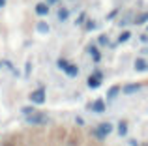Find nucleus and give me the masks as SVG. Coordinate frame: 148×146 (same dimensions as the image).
Segmentation results:
<instances>
[{
	"instance_id": "f257e3e1",
	"label": "nucleus",
	"mask_w": 148,
	"mask_h": 146,
	"mask_svg": "<svg viewBox=\"0 0 148 146\" xmlns=\"http://www.w3.org/2000/svg\"><path fill=\"white\" fill-rule=\"evenodd\" d=\"M112 129H114V128H112L111 122H101V124H98V128L92 129V137L98 139V141H105L112 133Z\"/></svg>"
},
{
	"instance_id": "f03ea898",
	"label": "nucleus",
	"mask_w": 148,
	"mask_h": 146,
	"mask_svg": "<svg viewBox=\"0 0 148 146\" xmlns=\"http://www.w3.org/2000/svg\"><path fill=\"white\" fill-rule=\"evenodd\" d=\"M49 122V116L47 114H43V113H34V114H30V116H26V124H30V126H45Z\"/></svg>"
},
{
	"instance_id": "7ed1b4c3",
	"label": "nucleus",
	"mask_w": 148,
	"mask_h": 146,
	"mask_svg": "<svg viewBox=\"0 0 148 146\" xmlns=\"http://www.w3.org/2000/svg\"><path fill=\"white\" fill-rule=\"evenodd\" d=\"M28 99H30V103H32V105H43L45 99H47V96H45V88H38V90L30 92Z\"/></svg>"
},
{
	"instance_id": "20e7f679",
	"label": "nucleus",
	"mask_w": 148,
	"mask_h": 146,
	"mask_svg": "<svg viewBox=\"0 0 148 146\" xmlns=\"http://www.w3.org/2000/svg\"><path fill=\"white\" fill-rule=\"evenodd\" d=\"M101 83H103V73H101V71H94L90 77H88V81H86L88 88H92V90L99 88V86H101Z\"/></svg>"
},
{
	"instance_id": "39448f33",
	"label": "nucleus",
	"mask_w": 148,
	"mask_h": 146,
	"mask_svg": "<svg viewBox=\"0 0 148 146\" xmlns=\"http://www.w3.org/2000/svg\"><path fill=\"white\" fill-rule=\"evenodd\" d=\"M88 109H90L92 113L101 114V113H105V109H107V103H105L103 99H96V101H92L90 105H88Z\"/></svg>"
},
{
	"instance_id": "423d86ee",
	"label": "nucleus",
	"mask_w": 148,
	"mask_h": 146,
	"mask_svg": "<svg viewBox=\"0 0 148 146\" xmlns=\"http://www.w3.org/2000/svg\"><path fill=\"white\" fill-rule=\"evenodd\" d=\"M141 88H143L141 83H130V84H126V86H122V92L126 96H133V94H137Z\"/></svg>"
},
{
	"instance_id": "0eeeda50",
	"label": "nucleus",
	"mask_w": 148,
	"mask_h": 146,
	"mask_svg": "<svg viewBox=\"0 0 148 146\" xmlns=\"http://www.w3.org/2000/svg\"><path fill=\"white\" fill-rule=\"evenodd\" d=\"M135 71H139V73H143V71H148V60L145 58H137L135 60Z\"/></svg>"
},
{
	"instance_id": "6e6552de",
	"label": "nucleus",
	"mask_w": 148,
	"mask_h": 146,
	"mask_svg": "<svg viewBox=\"0 0 148 146\" xmlns=\"http://www.w3.org/2000/svg\"><path fill=\"white\" fill-rule=\"evenodd\" d=\"M120 92H122V86H118V84L111 86V88H109V92H107V101H112V99H114Z\"/></svg>"
},
{
	"instance_id": "1a4fd4ad",
	"label": "nucleus",
	"mask_w": 148,
	"mask_h": 146,
	"mask_svg": "<svg viewBox=\"0 0 148 146\" xmlns=\"http://www.w3.org/2000/svg\"><path fill=\"white\" fill-rule=\"evenodd\" d=\"M88 55L92 56V60H94L96 64L101 62V53L98 51V47H96V45H90V47H88Z\"/></svg>"
},
{
	"instance_id": "9d476101",
	"label": "nucleus",
	"mask_w": 148,
	"mask_h": 146,
	"mask_svg": "<svg viewBox=\"0 0 148 146\" xmlns=\"http://www.w3.org/2000/svg\"><path fill=\"white\" fill-rule=\"evenodd\" d=\"M36 13L40 15V17H45V15L49 13V6L45 2H40V4H36Z\"/></svg>"
},
{
	"instance_id": "9b49d317",
	"label": "nucleus",
	"mask_w": 148,
	"mask_h": 146,
	"mask_svg": "<svg viewBox=\"0 0 148 146\" xmlns=\"http://www.w3.org/2000/svg\"><path fill=\"white\" fill-rule=\"evenodd\" d=\"M127 129H130V128H127V122H126V120H120V122H118V128H116L118 135H120V137H126V135H127Z\"/></svg>"
},
{
	"instance_id": "f8f14e48",
	"label": "nucleus",
	"mask_w": 148,
	"mask_h": 146,
	"mask_svg": "<svg viewBox=\"0 0 148 146\" xmlns=\"http://www.w3.org/2000/svg\"><path fill=\"white\" fill-rule=\"evenodd\" d=\"M64 73H66L68 77H71V79H73V77H77V75H79V68H77L75 64H69V66L64 70Z\"/></svg>"
},
{
	"instance_id": "ddd939ff",
	"label": "nucleus",
	"mask_w": 148,
	"mask_h": 146,
	"mask_svg": "<svg viewBox=\"0 0 148 146\" xmlns=\"http://www.w3.org/2000/svg\"><path fill=\"white\" fill-rule=\"evenodd\" d=\"M56 17H58V21H60V23L68 21V17H69V10H68V8H60V10H58V13H56Z\"/></svg>"
},
{
	"instance_id": "4468645a",
	"label": "nucleus",
	"mask_w": 148,
	"mask_h": 146,
	"mask_svg": "<svg viewBox=\"0 0 148 146\" xmlns=\"http://www.w3.org/2000/svg\"><path fill=\"white\" fill-rule=\"evenodd\" d=\"M36 28H38V32H40V34H49L51 26L47 25V23H43V21H41V23H38V26H36Z\"/></svg>"
},
{
	"instance_id": "2eb2a0df",
	"label": "nucleus",
	"mask_w": 148,
	"mask_h": 146,
	"mask_svg": "<svg viewBox=\"0 0 148 146\" xmlns=\"http://www.w3.org/2000/svg\"><path fill=\"white\" fill-rule=\"evenodd\" d=\"M130 38H131V32H130V30H124V32L118 36V43H126Z\"/></svg>"
},
{
	"instance_id": "dca6fc26",
	"label": "nucleus",
	"mask_w": 148,
	"mask_h": 146,
	"mask_svg": "<svg viewBox=\"0 0 148 146\" xmlns=\"http://www.w3.org/2000/svg\"><path fill=\"white\" fill-rule=\"evenodd\" d=\"M56 66H58V70H62V71H64L66 68L69 66V62H68V60H64V58H58V60H56Z\"/></svg>"
},
{
	"instance_id": "f3484780",
	"label": "nucleus",
	"mask_w": 148,
	"mask_h": 146,
	"mask_svg": "<svg viewBox=\"0 0 148 146\" xmlns=\"http://www.w3.org/2000/svg\"><path fill=\"white\" fill-rule=\"evenodd\" d=\"M21 113L25 114V116H30V114H34V113H36V109H34L32 105H28V107H23V109H21Z\"/></svg>"
},
{
	"instance_id": "a211bd4d",
	"label": "nucleus",
	"mask_w": 148,
	"mask_h": 146,
	"mask_svg": "<svg viewBox=\"0 0 148 146\" xmlns=\"http://www.w3.org/2000/svg\"><path fill=\"white\" fill-rule=\"evenodd\" d=\"M88 21V19H86V13H84V11H83V13H79V17H77V21H75V25H84V23H86Z\"/></svg>"
},
{
	"instance_id": "6ab92c4d",
	"label": "nucleus",
	"mask_w": 148,
	"mask_h": 146,
	"mask_svg": "<svg viewBox=\"0 0 148 146\" xmlns=\"http://www.w3.org/2000/svg\"><path fill=\"white\" fill-rule=\"evenodd\" d=\"M143 23H148V13L139 15V19H135V25H143Z\"/></svg>"
},
{
	"instance_id": "aec40b11",
	"label": "nucleus",
	"mask_w": 148,
	"mask_h": 146,
	"mask_svg": "<svg viewBox=\"0 0 148 146\" xmlns=\"http://www.w3.org/2000/svg\"><path fill=\"white\" fill-rule=\"evenodd\" d=\"M98 43H99V45H107V43H109V38H107V36H99Z\"/></svg>"
},
{
	"instance_id": "412c9836",
	"label": "nucleus",
	"mask_w": 148,
	"mask_h": 146,
	"mask_svg": "<svg viewBox=\"0 0 148 146\" xmlns=\"http://www.w3.org/2000/svg\"><path fill=\"white\" fill-rule=\"evenodd\" d=\"M96 28V23L94 21H86V30H94Z\"/></svg>"
},
{
	"instance_id": "4be33fe9",
	"label": "nucleus",
	"mask_w": 148,
	"mask_h": 146,
	"mask_svg": "<svg viewBox=\"0 0 148 146\" xmlns=\"http://www.w3.org/2000/svg\"><path fill=\"white\" fill-rule=\"evenodd\" d=\"M75 122H77V124H79V126H84V120H83V118H81V116H77V118H75Z\"/></svg>"
},
{
	"instance_id": "5701e85b",
	"label": "nucleus",
	"mask_w": 148,
	"mask_h": 146,
	"mask_svg": "<svg viewBox=\"0 0 148 146\" xmlns=\"http://www.w3.org/2000/svg\"><path fill=\"white\" fill-rule=\"evenodd\" d=\"M116 13H118V10H114V11H111V13H109V15H107V19H112V17H114V15H116Z\"/></svg>"
},
{
	"instance_id": "b1692460",
	"label": "nucleus",
	"mask_w": 148,
	"mask_h": 146,
	"mask_svg": "<svg viewBox=\"0 0 148 146\" xmlns=\"http://www.w3.org/2000/svg\"><path fill=\"white\" fill-rule=\"evenodd\" d=\"M130 146H139V143L135 139H130Z\"/></svg>"
},
{
	"instance_id": "393cba45",
	"label": "nucleus",
	"mask_w": 148,
	"mask_h": 146,
	"mask_svg": "<svg viewBox=\"0 0 148 146\" xmlns=\"http://www.w3.org/2000/svg\"><path fill=\"white\" fill-rule=\"evenodd\" d=\"M58 2V0H47V2H45V4H47V6H49V4H56Z\"/></svg>"
},
{
	"instance_id": "a878e982",
	"label": "nucleus",
	"mask_w": 148,
	"mask_h": 146,
	"mask_svg": "<svg viewBox=\"0 0 148 146\" xmlns=\"http://www.w3.org/2000/svg\"><path fill=\"white\" fill-rule=\"evenodd\" d=\"M6 6V0H0V8H4Z\"/></svg>"
},
{
	"instance_id": "bb28decb",
	"label": "nucleus",
	"mask_w": 148,
	"mask_h": 146,
	"mask_svg": "<svg viewBox=\"0 0 148 146\" xmlns=\"http://www.w3.org/2000/svg\"><path fill=\"white\" fill-rule=\"evenodd\" d=\"M4 146H13V144H4Z\"/></svg>"
},
{
	"instance_id": "cd10ccee",
	"label": "nucleus",
	"mask_w": 148,
	"mask_h": 146,
	"mask_svg": "<svg viewBox=\"0 0 148 146\" xmlns=\"http://www.w3.org/2000/svg\"><path fill=\"white\" fill-rule=\"evenodd\" d=\"M0 68H2V62H0Z\"/></svg>"
},
{
	"instance_id": "c85d7f7f",
	"label": "nucleus",
	"mask_w": 148,
	"mask_h": 146,
	"mask_svg": "<svg viewBox=\"0 0 148 146\" xmlns=\"http://www.w3.org/2000/svg\"><path fill=\"white\" fill-rule=\"evenodd\" d=\"M145 146H148V144H145Z\"/></svg>"
},
{
	"instance_id": "c756f323",
	"label": "nucleus",
	"mask_w": 148,
	"mask_h": 146,
	"mask_svg": "<svg viewBox=\"0 0 148 146\" xmlns=\"http://www.w3.org/2000/svg\"><path fill=\"white\" fill-rule=\"evenodd\" d=\"M146 30H148V28H146Z\"/></svg>"
}]
</instances>
